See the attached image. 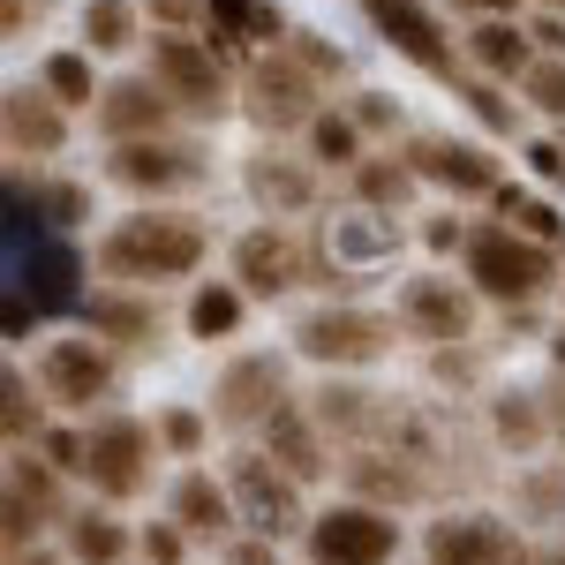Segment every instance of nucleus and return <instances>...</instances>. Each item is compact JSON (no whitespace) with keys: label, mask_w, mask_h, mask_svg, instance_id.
<instances>
[{"label":"nucleus","mask_w":565,"mask_h":565,"mask_svg":"<svg viewBox=\"0 0 565 565\" xmlns=\"http://www.w3.org/2000/svg\"><path fill=\"white\" fill-rule=\"evenodd\" d=\"M468 61L490 68V76H527L535 61H527V31H513V15H482L476 31H468Z\"/></svg>","instance_id":"obj_23"},{"label":"nucleus","mask_w":565,"mask_h":565,"mask_svg":"<svg viewBox=\"0 0 565 565\" xmlns=\"http://www.w3.org/2000/svg\"><path fill=\"white\" fill-rule=\"evenodd\" d=\"M249 121L257 129H309L317 121V76L302 61H257L249 68Z\"/></svg>","instance_id":"obj_11"},{"label":"nucleus","mask_w":565,"mask_h":565,"mask_svg":"<svg viewBox=\"0 0 565 565\" xmlns=\"http://www.w3.org/2000/svg\"><path fill=\"white\" fill-rule=\"evenodd\" d=\"M287 407V362L279 354H242V362H226V377L212 392V415L226 430H249V423H271Z\"/></svg>","instance_id":"obj_8"},{"label":"nucleus","mask_w":565,"mask_h":565,"mask_svg":"<svg viewBox=\"0 0 565 565\" xmlns=\"http://www.w3.org/2000/svg\"><path fill=\"white\" fill-rule=\"evenodd\" d=\"M498 437H505V445H535V437H543V415L527 407V392L498 399Z\"/></svg>","instance_id":"obj_37"},{"label":"nucleus","mask_w":565,"mask_h":565,"mask_svg":"<svg viewBox=\"0 0 565 565\" xmlns=\"http://www.w3.org/2000/svg\"><path fill=\"white\" fill-rule=\"evenodd\" d=\"M521 513L527 521H565V468H535V476H521Z\"/></svg>","instance_id":"obj_35"},{"label":"nucleus","mask_w":565,"mask_h":565,"mask_svg":"<svg viewBox=\"0 0 565 565\" xmlns=\"http://www.w3.org/2000/svg\"><path fill=\"white\" fill-rule=\"evenodd\" d=\"M264 437H271V460H279L295 482H317V476H324V445H317V430H309V415L295 407V399L264 423Z\"/></svg>","instance_id":"obj_20"},{"label":"nucleus","mask_w":565,"mask_h":565,"mask_svg":"<svg viewBox=\"0 0 565 565\" xmlns=\"http://www.w3.org/2000/svg\"><path fill=\"white\" fill-rule=\"evenodd\" d=\"M543 8H558V15H565V0H543Z\"/></svg>","instance_id":"obj_51"},{"label":"nucleus","mask_w":565,"mask_h":565,"mask_svg":"<svg viewBox=\"0 0 565 565\" xmlns=\"http://www.w3.org/2000/svg\"><path fill=\"white\" fill-rule=\"evenodd\" d=\"M317 423H324V430H340V437L392 430V415L377 407V392H362V385H324V392H317Z\"/></svg>","instance_id":"obj_22"},{"label":"nucleus","mask_w":565,"mask_h":565,"mask_svg":"<svg viewBox=\"0 0 565 565\" xmlns=\"http://www.w3.org/2000/svg\"><path fill=\"white\" fill-rule=\"evenodd\" d=\"M84 445H90L84 476L98 482L106 498H136V490L151 482V430H143L136 415H98Z\"/></svg>","instance_id":"obj_7"},{"label":"nucleus","mask_w":565,"mask_h":565,"mask_svg":"<svg viewBox=\"0 0 565 565\" xmlns=\"http://www.w3.org/2000/svg\"><path fill=\"white\" fill-rule=\"evenodd\" d=\"M513 558H521L513 527L490 521V513H460V521L430 527V565H513Z\"/></svg>","instance_id":"obj_15"},{"label":"nucleus","mask_w":565,"mask_h":565,"mask_svg":"<svg viewBox=\"0 0 565 565\" xmlns=\"http://www.w3.org/2000/svg\"><path fill=\"white\" fill-rule=\"evenodd\" d=\"M407 167L452 196H498V159L482 143H460V136H407Z\"/></svg>","instance_id":"obj_10"},{"label":"nucleus","mask_w":565,"mask_h":565,"mask_svg":"<svg viewBox=\"0 0 565 565\" xmlns=\"http://www.w3.org/2000/svg\"><path fill=\"white\" fill-rule=\"evenodd\" d=\"M362 15L385 31V45L399 61H415L423 76H452L460 61H452V39H445V23H437L423 0H362Z\"/></svg>","instance_id":"obj_9"},{"label":"nucleus","mask_w":565,"mask_h":565,"mask_svg":"<svg viewBox=\"0 0 565 565\" xmlns=\"http://www.w3.org/2000/svg\"><path fill=\"white\" fill-rule=\"evenodd\" d=\"M204 15H212V0H151V23H167V31L174 23H204Z\"/></svg>","instance_id":"obj_43"},{"label":"nucleus","mask_w":565,"mask_h":565,"mask_svg":"<svg viewBox=\"0 0 565 565\" xmlns=\"http://www.w3.org/2000/svg\"><path fill=\"white\" fill-rule=\"evenodd\" d=\"M39 377L61 407H90V399H106V385H114V362L90 348V340H53L45 362H39Z\"/></svg>","instance_id":"obj_17"},{"label":"nucleus","mask_w":565,"mask_h":565,"mask_svg":"<svg viewBox=\"0 0 565 565\" xmlns=\"http://www.w3.org/2000/svg\"><path fill=\"white\" fill-rule=\"evenodd\" d=\"M354 174V196H362V204H370V212H392V204H407V196H415V167H407V159H362V167H348Z\"/></svg>","instance_id":"obj_27"},{"label":"nucleus","mask_w":565,"mask_h":565,"mask_svg":"<svg viewBox=\"0 0 565 565\" xmlns=\"http://www.w3.org/2000/svg\"><path fill=\"white\" fill-rule=\"evenodd\" d=\"M45 460H53L61 476H84V468H90V445H84V437H68V430H53V437H45Z\"/></svg>","instance_id":"obj_41"},{"label":"nucleus","mask_w":565,"mask_h":565,"mask_svg":"<svg viewBox=\"0 0 565 565\" xmlns=\"http://www.w3.org/2000/svg\"><path fill=\"white\" fill-rule=\"evenodd\" d=\"M204 31H212V45H234V39H287V15H279L271 0H212Z\"/></svg>","instance_id":"obj_24"},{"label":"nucleus","mask_w":565,"mask_h":565,"mask_svg":"<svg viewBox=\"0 0 565 565\" xmlns=\"http://www.w3.org/2000/svg\"><path fill=\"white\" fill-rule=\"evenodd\" d=\"M452 8H476V15H513L521 0H452Z\"/></svg>","instance_id":"obj_48"},{"label":"nucleus","mask_w":565,"mask_h":565,"mask_svg":"<svg viewBox=\"0 0 565 565\" xmlns=\"http://www.w3.org/2000/svg\"><path fill=\"white\" fill-rule=\"evenodd\" d=\"M121 551H129L121 521H106V513H76L68 521V558L76 565H121Z\"/></svg>","instance_id":"obj_28"},{"label":"nucleus","mask_w":565,"mask_h":565,"mask_svg":"<svg viewBox=\"0 0 565 565\" xmlns=\"http://www.w3.org/2000/svg\"><path fill=\"white\" fill-rule=\"evenodd\" d=\"M181 535H189V527H143V558H151V565H174L181 558Z\"/></svg>","instance_id":"obj_42"},{"label":"nucleus","mask_w":565,"mask_h":565,"mask_svg":"<svg viewBox=\"0 0 565 565\" xmlns=\"http://www.w3.org/2000/svg\"><path fill=\"white\" fill-rule=\"evenodd\" d=\"M151 76L174 90L181 114H204V121H218L226 114V76H218L212 45L189 39V31H159L151 39Z\"/></svg>","instance_id":"obj_4"},{"label":"nucleus","mask_w":565,"mask_h":565,"mask_svg":"<svg viewBox=\"0 0 565 565\" xmlns=\"http://www.w3.org/2000/svg\"><path fill=\"white\" fill-rule=\"evenodd\" d=\"M399 551V527L377 505H332L309 521V558L317 565H392Z\"/></svg>","instance_id":"obj_5"},{"label":"nucleus","mask_w":565,"mask_h":565,"mask_svg":"<svg viewBox=\"0 0 565 565\" xmlns=\"http://www.w3.org/2000/svg\"><path fill=\"white\" fill-rule=\"evenodd\" d=\"M295 348L309 354V362H332V370H362V362H377V354L392 348V324L377 317V309H317V317H302V332H295Z\"/></svg>","instance_id":"obj_6"},{"label":"nucleus","mask_w":565,"mask_h":565,"mask_svg":"<svg viewBox=\"0 0 565 565\" xmlns=\"http://www.w3.org/2000/svg\"><path fill=\"white\" fill-rule=\"evenodd\" d=\"M309 151L324 167H362V121L354 114H317L309 121Z\"/></svg>","instance_id":"obj_30"},{"label":"nucleus","mask_w":565,"mask_h":565,"mask_svg":"<svg viewBox=\"0 0 565 565\" xmlns=\"http://www.w3.org/2000/svg\"><path fill=\"white\" fill-rule=\"evenodd\" d=\"M460 98H468V114H476L482 129L513 136V106H505V98H498V90H490V84H468V90H460Z\"/></svg>","instance_id":"obj_39"},{"label":"nucleus","mask_w":565,"mask_h":565,"mask_svg":"<svg viewBox=\"0 0 565 565\" xmlns=\"http://www.w3.org/2000/svg\"><path fill=\"white\" fill-rule=\"evenodd\" d=\"M174 90L159 84V76H121V84L98 90V129L114 136V143H136V136H167L174 121Z\"/></svg>","instance_id":"obj_13"},{"label":"nucleus","mask_w":565,"mask_h":565,"mask_svg":"<svg viewBox=\"0 0 565 565\" xmlns=\"http://www.w3.org/2000/svg\"><path fill=\"white\" fill-rule=\"evenodd\" d=\"M84 324L98 332V340L136 348V340H151V332H159V309H151V302H129V295H90V302H84Z\"/></svg>","instance_id":"obj_25"},{"label":"nucleus","mask_w":565,"mask_h":565,"mask_svg":"<svg viewBox=\"0 0 565 565\" xmlns=\"http://www.w3.org/2000/svg\"><path fill=\"white\" fill-rule=\"evenodd\" d=\"M45 90L61 98V106H90L98 84H90V53H53L45 61Z\"/></svg>","instance_id":"obj_33"},{"label":"nucleus","mask_w":565,"mask_h":565,"mask_svg":"<svg viewBox=\"0 0 565 565\" xmlns=\"http://www.w3.org/2000/svg\"><path fill=\"white\" fill-rule=\"evenodd\" d=\"M106 174L121 181V189H136V196H167V189H189V181L204 174V167H196V151H189V143H167V136H136V143H114Z\"/></svg>","instance_id":"obj_12"},{"label":"nucleus","mask_w":565,"mask_h":565,"mask_svg":"<svg viewBox=\"0 0 565 565\" xmlns=\"http://www.w3.org/2000/svg\"><path fill=\"white\" fill-rule=\"evenodd\" d=\"M234 279H242L249 295H287V287L302 279V249H295L279 226H257V234L234 242Z\"/></svg>","instance_id":"obj_18"},{"label":"nucleus","mask_w":565,"mask_h":565,"mask_svg":"<svg viewBox=\"0 0 565 565\" xmlns=\"http://www.w3.org/2000/svg\"><path fill=\"white\" fill-rule=\"evenodd\" d=\"M551 362H558V377H565V332H558V340H551Z\"/></svg>","instance_id":"obj_50"},{"label":"nucleus","mask_w":565,"mask_h":565,"mask_svg":"<svg viewBox=\"0 0 565 565\" xmlns=\"http://www.w3.org/2000/svg\"><path fill=\"white\" fill-rule=\"evenodd\" d=\"M242 181H249V196H257L271 218L309 212V204H317V174H309V167H295V159H279V151H257V159L242 167Z\"/></svg>","instance_id":"obj_19"},{"label":"nucleus","mask_w":565,"mask_h":565,"mask_svg":"<svg viewBox=\"0 0 565 565\" xmlns=\"http://www.w3.org/2000/svg\"><path fill=\"white\" fill-rule=\"evenodd\" d=\"M0 392H8V437L23 445V437L39 430V399H31V385H23V370H8V377H0Z\"/></svg>","instance_id":"obj_38"},{"label":"nucleus","mask_w":565,"mask_h":565,"mask_svg":"<svg viewBox=\"0 0 565 565\" xmlns=\"http://www.w3.org/2000/svg\"><path fill=\"white\" fill-rule=\"evenodd\" d=\"M498 212H505V226H521V234H535V242H551V249L565 242V218L551 212L543 196H527V189H513V181L498 189Z\"/></svg>","instance_id":"obj_31"},{"label":"nucleus","mask_w":565,"mask_h":565,"mask_svg":"<svg viewBox=\"0 0 565 565\" xmlns=\"http://www.w3.org/2000/svg\"><path fill=\"white\" fill-rule=\"evenodd\" d=\"M0 129H8V151H15V159H53V151L68 143V114H61V98L45 84L39 90L15 84L8 106H0Z\"/></svg>","instance_id":"obj_14"},{"label":"nucleus","mask_w":565,"mask_h":565,"mask_svg":"<svg viewBox=\"0 0 565 565\" xmlns=\"http://www.w3.org/2000/svg\"><path fill=\"white\" fill-rule=\"evenodd\" d=\"M399 317L437 340V348H452V340H468V324H476V302H468V287H452V279H407V295H399Z\"/></svg>","instance_id":"obj_16"},{"label":"nucleus","mask_w":565,"mask_h":565,"mask_svg":"<svg viewBox=\"0 0 565 565\" xmlns=\"http://www.w3.org/2000/svg\"><path fill=\"white\" fill-rule=\"evenodd\" d=\"M452 242H468V234H460V218H437V226H430V249H452Z\"/></svg>","instance_id":"obj_47"},{"label":"nucleus","mask_w":565,"mask_h":565,"mask_svg":"<svg viewBox=\"0 0 565 565\" xmlns=\"http://www.w3.org/2000/svg\"><path fill=\"white\" fill-rule=\"evenodd\" d=\"M558 430H565V415H558Z\"/></svg>","instance_id":"obj_52"},{"label":"nucleus","mask_w":565,"mask_h":565,"mask_svg":"<svg viewBox=\"0 0 565 565\" xmlns=\"http://www.w3.org/2000/svg\"><path fill=\"white\" fill-rule=\"evenodd\" d=\"M234 324H242V295H234V287H204V295L189 302V332H196V340H226Z\"/></svg>","instance_id":"obj_32"},{"label":"nucleus","mask_w":565,"mask_h":565,"mask_svg":"<svg viewBox=\"0 0 565 565\" xmlns=\"http://www.w3.org/2000/svg\"><path fill=\"white\" fill-rule=\"evenodd\" d=\"M234 565H271V535H257V543H234Z\"/></svg>","instance_id":"obj_46"},{"label":"nucleus","mask_w":565,"mask_h":565,"mask_svg":"<svg viewBox=\"0 0 565 565\" xmlns=\"http://www.w3.org/2000/svg\"><path fill=\"white\" fill-rule=\"evenodd\" d=\"M204 264V226L189 212H136L114 234H98V271L121 287H159V279H189Z\"/></svg>","instance_id":"obj_1"},{"label":"nucleus","mask_w":565,"mask_h":565,"mask_svg":"<svg viewBox=\"0 0 565 565\" xmlns=\"http://www.w3.org/2000/svg\"><path fill=\"white\" fill-rule=\"evenodd\" d=\"M521 90H527V106L535 114H551V121H565V53H551V61H535L521 76Z\"/></svg>","instance_id":"obj_34"},{"label":"nucleus","mask_w":565,"mask_h":565,"mask_svg":"<svg viewBox=\"0 0 565 565\" xmlns=\"http://www.w3.org/2000/svg\"><path fill=\"white\" fill-rule=\"evenodd\" d=\"M348 482L362 498H385V505H415V498H423V476H415L407 460H385V452H354Z\"/></svg>","instance_id":"obj_26"},{"label":"nucleus","mask_w":565,"mask_h":565,"mask_svg":"<svg viewBox=\"0 0 565 565\" xmlns=\"http://www.w3.org/2000/svg\"><path fill=\"white\" fill-rule=\"evenodd\" d=\"M84 45L90 53H129L136 45V0H84Z\"/></svg>","instance_id":"obj_29"},{"label":"nucleus","mask_w":565,"mask_h":565,"mask_svg":"<svg viewBox=\"0 0 565 565\" xmlns=\"http://www.w3.org/2000/svg\"><path fill=\"white\" fill-rule=\"evenodd\" d=\"M295 61H302L309 76L324 84V76H340L348 61H340V45H324V39H309V31H295Z\"/></svg>","instance_id":"obj_40"},{"label":"nucleus","mask_w":565,"mask_h":565,"mask_svg":"<svg viewBox=\"0 0 565 565\" xmlns=\"http://www.w3.org/2000/svg\"><path fill=\"white\" fill-rule=\"evenodd\" d=\"M159 437H167V452L189 460V452H204V415H196V407H167V415H159Z\"/></svg>","instance_id":"obj_36"},{"label":"nucleus","mask_w":565,"mask_h":565,"mask_svg":"<svg viewBox=\"0 0 565 565\" xmlns=\"http://www.w3.org/2000/svg\"><path fill=\"white\" fill-rule=\"evenodd\" d=\"M226 490H234V513L257 527V535H271V543L302 527V490H295L287 468H271V452H234Z\"/></svg>","instance_id":"obj_3"},{"label":"nucleus","mask_w":565,"mask_h":565,"mask_svg":"<svg viewBox=\"0 0 565 565\" xmlns=\"http://www.w3.org/2000/svg\"><path fill=\"white\" fill-rule=\"evenodd\" d=\"M468 279H476L482 295H498V302H535L551 279H558V249L551 242H535L521 226H476L468 234Z\"/></svg>","instance_id":"obj_2"},{"label":"nucleus","mask_w":565,"mask_h":565,"mask_svg":"<svg viewBox=\"0 0 565 565\" xmlns=\"http://www.w3.org/2000/svg\"><path fill=\"white\" fill-rule=\"evenodd\" d=\"M8 565H53V558H39V551H15V558H8Z\"/></svg>","instance_id":"obj_49"},{"label":"nucleus","mask_w":565,"mask_h":565,"mask_svg":"<svg viewBox=\"0 0 565 565\" xmlns=\"http://www.w3.org/2000/svg\"><path fill=\"white\" fill-rule=\"evenodd\" d=\"M354 121H362L370 136H377V129H392V98H385V90H362V106H354Z\"/></svg>","instance_id":"obj_44"},{"label":"nucleus","mask_w":565,"mask_h":565,"mask_svg":"<svg viewBox=\"0 0 565 565\" xmlns=\"http://www.w3.org/2000/svg\"><path fill=\"white\" fill-rule=\"evenodd\" d=\"M174 521L189 527V535H218L226 521H242V513H234V490H226V482H212L204 468H196V476H181V482H174Z\"/></svg>","instance_id":"obj_21"},{"label":"nucleus","mask_w":565,"mask_h":565,"mask_svg":"<svg viewBox=\"0 0 565 565\" xmlns=\"http://www.w3.org/2000/svg\"><path fill=\"white\" fill-rule=\"evenodd\" d=\"M527 39L543 45V53H565V15H558V8H551V15H535V31H527Z\"/></svg>","instance_id":"obj_45"}]
</instances>
